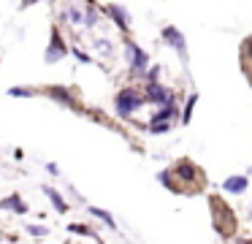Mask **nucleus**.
Returning a JSON list of instances; mask_svg holds the SVG:
<instances>
[{
    "label": "nucleus",
    "instance_id": "obj_10",
    "mask_svg": "<svg viewBox=\"0 0 252 244\" xmlns=\"http://www.w3.org/2000/svg\"><path fill=\"white\" fill-rule=\"evenodd\" d=\"M239 60H241V73H244V79L252 84V35H247L244 41H241Z\"/></svg>",
    "mask_w": 252,
    "mask_h": 244
},
{
    "label": "nucleus",
    "instance_id": "obj_4",
    "mask_svg": "<svg viewBox=\"0 0 252 244\" xmlns=\"http://www.w3.org/2000/svg\"><path fill=\"white\" fill-rule=\"evenodd\" d=\"M38 95H46L49 101H55L57 106L63 108H71V111H82L79 108V98L73 92V87H65V84H49V87H41Z\"/></svg>",
    "mask_w": 252,
    "mask_h": 244
},
{
    "label": "nucleus",
    "instance_id": "obj_3",
    "mask_svg": "<svg viewBox=\"0 0 252 244\" xmlns=\"http://www.w3.org/2000/svg\"><path fill=\"white\" fill-rule=\"evenodd\" d=\"M144 103H147L144 92H138L136 87H122V90L114 95V114L120 119H127V117H133Z\"/></svg>",
    "mask_w": 252,
    "mask_h": 244
},
{
    "label": "nucleus",
    "instance_id": "obj_26",
    "mask_svg": "<svg viewBox=\"0 0 252 244\" xmlns=\"http://www.w3.org/2000/svg\"><path fill=\"white\" fill-rule=\"evenodd\" d=\"M239 244H252V242H244V239H241V242H239Z\"/></svg>",
    "mask_w": 252,
    "mask_h": 244
},
{
    "label": "nucleus",
    "instance_id": "obj_22",
    "mask_svg": "<svg viewBox=\"0 0 252 244\" xmlns=\"http://www.w3.org/2000/svg\"><path fill=\"white\" fill-rule=\"evenodd\" d=\"M71 54H73V57L79 60V63H84V65H93V57H90L87 52H82V49H79V46H73V49H71Z\"/></svg>",
    "mask_w": 252,
    "mask_h": 244
},
{
    "label": "nucleus",
    "instance_id": "obj_20",
    "mask_svg": "<svg viewBox=\"0 0 252 244\" xmlns=\"http://www.w3.org/2000/svg\"><path fill=\"white\" fill-rule=\"evenodd\" d=\"M28 233H30V236H35V239H46V236H49V228H46V225H28Z\"/></svg>",
    "mask_w": 252,
    "mask_h": 244
},
{
    "label": "nucleus",
    "instance_id": "obj_9",
    "mask_svg": "<svg viewBox=\"0 0 252 244\" xmlns=\"http://www.w3.org/2000/svg\"><path fill=\"white\" fill-rule=\"evenodd\" d=\"M100 11H103V14L109 16V19L114 22V25L120 27L122 33H127V30H130V14H127V8H125V5H120V3H106Z\"/></svg>",
    "mask_w": 252,
    "mask_h": 244
},
{
    "label": "nucleus",
    "instance_id": "obj_14",
    "mask_svg": "<svg viewBox=\"0 0 252 244\" xmlns=\"http://www.w3.org/2000/svg\"><path fill=\"white\" fill-rule=\"evenodd\" d=\"M63 19H68L71 25H84V11L79 8L76 3H71V0H68L65 8H63Z\"/></svg>",
    "mask_w": 252,
    "mask_h": 244
},
{
    "label": "nucleus",
    "instance_id": "obj_19",
    "mask_svg": "<svg viewBox=\"0 0 252 244\" xmlns=\"http://www.w3.org/2000/svg\"><path fill=\"white\" fill-rule=\"evenodd\" d=\"M68 231H71V233H79V236H90V239H98V236H95V231H93V228L82 225V222H71V225H68Z\"/></svg>",
    "mask_w": 252,
    "mask_h": 244
},
{
    "label": "nucleus",
    "instance_id": "obj_2",
    "mask_svg": "<svg viewBox=\"0 0 252 244\" xmlns=\"http://www.w3.org/2000/svg\"><path fill=\"white\" fill-rule=\"evenodd\" d=\"M209 209H212V228L222 239H230L239 228V222H236V211L228 206V201L222 195H209Z\"/></svg>",
    "mask_w": 252,
    "mask_h": 244
},
{
    "label": "nucleus",
    "instance_id": "obj_16",
    "mask_svg": "<svg viewBox=\"0 0 252 244\" xmlns=\"http://www.w3.org/2000/svg\"><path fill=\"white\" fill-rule=\"evenodd\" d=\"M87 211H90L93 217H98V220L103 222V225H109L111 231H117V220L111 217V211H106V209H98V206H87Z\"/></svg>",
    "mask_w": 252,
    "mask_h": 244
},
{
    "label": "nucleus",
    "instance_id": "obj_13",
    "mask_svg": "<svg viewBox=\"0 0 252 244\" xmlns=\"http://www.w3.org/2000/svg\"><path fill=\"white\" fill-rule=\"evenodd\" d=\"M44 195L52 201V206H55L57 214H65V211L71 209V206H68V201L63 198V193H60V190H55L52 184H44Z\"/></svg>",
    "mask_w": 252,
    "mask_h": 244
},
{
    "label": "nucleus",
    "instance_id": "obj_1",
    "mask_svg": "<svg viewBox=\"0 0 252 244\" xmlns=\"http://www.w3.org/2000/svg\"><path fill=\"white\" fill-rule=\"evenodd\" d=\"M171 176H174V193H185V195H192V193H201L203 184H206V176L203 171L195 166L192 160L182 157L171 166Z\"/></svg>",
    "mask_w": 252,
    "mask_h": 244
},
{
    "label": "nucleus",
    "instance_id": "obj_6",
    "mask_svg": "<svg viewBox=\"0 0 252 244\" xmlns=\"http://www.w3.org/2000/svg\"><path fill=\"white\" fill-rule=\"evenodd\" d=\"M125 60H127V65H130V70L136 76H144L147 73V68H149V54L144 52L141 46H138L133 38H125Z\"/></svg>",
    "mask_w": 252,
    "mask_h": 244
},
{
    "label": "nucleus",
    "instance_id": "obj_17",
    "mask_svg": "<svg viewBox=\"0 0 252 244\" xmlns=\"http://www.w3.org/2000/svg\"><path fill=\"white\" fill-rule=\"evenodd\" d=\"M201 101V95H198V92H190V98H187V103H185V108H182V125H187L192 119V108H195V103Z\"/></svg>",
    "mask_w": 252,
    "mask_h": 244
},
{
    "label": "nucleus",
    "instance_id": "obj_8",
    "mask_svg": "<svg viewBox=\"0 0 252 244\" xmlns=\"http://www.w3.org/2000/svg\"><path fill=\"white\" fill-rule=\"evenodd\" d=\"M144 98H147V103L163 106V103H168L171 98H174V92H171L168 87H163L160 81H147V84H144Z\"/></svg>",
    "mask_w": 252,
    "mask_h": 244
},
{
    "label": "nucleus",
    "instance_id": "obj_23",
    "mask_svg": "<svg viewBox=\"0 0 252 244\" xmlns=\"http://www.w3.org/2000/svg\"><path fill=\"white\" fill-rule=\"evenodd\" d=\"M160 79V65H152V68H147V73H144V81H158Z\"/></svg>",
    "mask_w": 252,
    "mask_h": 244
},
{
    "label": "nucleus",
    "instance_id": "obj_21",
    "mask_svg": "<svg viewBox=\"0 0 252 244\" xmlns=\"http://www.w3.org/2000/svg\"><path fill=\"white\" fill-rule=\"evenodd\" d=\"M171 130V122H149V133L160 136V133H168Z\"/></svg>",
    "mask_w": 252,
    "mask_h": 244
},
{
    "label": "nucleus",
    "instance_id": "obj_12",
    "mask_svg": "<svg viewBox=\"0 0 252 244\" xmlns=\"http://www.w3.org/2000/svg\"><path fill=\"white\" fill-rule=\"evenodd\" d=\"M247 187H250V179L244 176V174H236V176H228L222 182V190L228 195H244Z\"/></svg>",
    "mask_w": 252,
    "mask_h": 244
},
{
    "label": "nucleus",
    "instance_id": "obj_15",
    "mask_svg": "<svg viewBox=\"0 0 252 244\" xmlns=\"http://www.w3.org/2000/svg\"><path fill=\"white\" fill-rule=\"evenodd\" d=\"M84 3V27H95L98 25V5L95 0H82Z\"/></svg>",
    "mask_w": 252,
    "mask_h": 244
},
{
    "label": "nucleus",
    "instance_id": "obj_18",
    "mask_svg": "<svg viewBox=\"0 0 252 244\" xmlns=\"http://www.w3.org/2000/svg\"><path fill=\"white\" fill-rule=\"evenodd\" d=\"M38 95V90H33V87H11L8 90V98H33Z\"/></svg>",
    "mask_w": 252,
    "mask_h": 244
},
{
    "label": "nucleus",
    "instance_id": "obj_11",
    "mask_svg": "<svg viewBox=\"0 0 252 244\" xmlns=\"http://www.w3.org/2000/svg\"><path fill=\"white\" fill-rule=\"evenodd\" d=\"M0 211H14L17 217H25L30 211V206L22 201V195H19V193H11L8 198L0 201Z\"/></svg>",
    "mask_w": 252,
    "mask_h": 244
},
{
    "label": "nucleus",
    "instance_id": "obj_7",
    "mask_svg": "<svg viewBox=\"0 0 252 244\" xmlns=\"http://www.w3.org/2000/svg\"><path fill=\"white\" fill-rule=\"evenodd\" d=\"M160 38H163L165 46H171L176 54L182 57V63H187V41H185V33L179 30V27L174 25H165L163 30H160Z\"/></svg>",
    "mask_w": 252,
    "mask_h": 244
},
{
    "label": "nucleus",
    "instance_id": "obj_24",
    "mask_svg": "<svg viewBox=\"0 0 252 244\" xmlns=\"http://www.w3.org/2000/svg\"><path fill=\"white\" fill-rule=\"evenodd\" d=\"M46 171H49L52 176H60V168H57V163H46Z\"/></svg>",
    "mask_w": 252,
    "mask_h": 244
},
{
    "label": "nucleus",
    "instance_id": "obj_27",
    "mask_svg": "<svg viewBox=\"0 0 252 244\" xmlns=\"http://www.w3.org/2000/svg\"><path fill=\"white\" fill-rule=\"evenodd\" d=\"M250 214H252V204H250Z\"/></svg>",
    "mask_w": 252,
    "mask_h": 244
},
{
    "label": "nucleus",
    "instance_id": "obj_25",
    "mask_svg": "<svg viewBox=\"0 0 252 244\" xmlns=\"http://www.w3.org/2000/svg\"><path fill=\"white\" fill-rule=\"evenodd\" d=\"M38 3V0H22V3H19V8H30V5H35Z\"/></svg>",
    "mask_w": 252,
    "mask_h": 244
},
{
    "label": "nucleus",
    "instance_id": "obj_5",
    "mask_svg": "<svg viewBox=\"0 0 252 244\" xmlns=\"http://www.w3.org/2000/svg\"><path fill=\"white\" fill-rule=\"evenodd\" d=\"M68 54H71V46L65 43L60 27L52 25L49 27V43H46V52H44V63L46 65H55V63H60V60H65Z\"/></svg>",
    "mask_w": 252,
    "mask_h": 244
}]
</instances>
